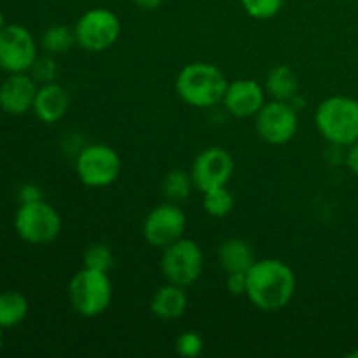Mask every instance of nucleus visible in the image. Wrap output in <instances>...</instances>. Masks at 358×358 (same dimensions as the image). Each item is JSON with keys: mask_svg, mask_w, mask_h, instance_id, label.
I'll use <instances>...</instances> for the list:
<instances>
[{"mask_svg": "<svg viewBox=\"0 0 358 358\" xmlns=\"http://www.w3.org/2000/svg\"><path fill=\"white\" fill-rule=\"evenodd\" d=\"M296 275L280 259L255 261L247 271V294L255 308L278 311L289 306L296 294Z\"/></svg>", "mask_w": 358, "mask_h": 358, "instance_id": "f257e3e1", "label": "nucleus"}, {"mask_svg": "<svg viewBox=\"0 0 358 358\" xmlns=\"http://www.w3.org/2000/svg\"><path fill=\"white\" fill-rule=\"evenodd\" d=\"M227 80L222 70L212 63L194 62L185 65L175 80V91L187 105L196 108H208L222 103L227 90Z\"/></svg>", "mask_w": 358, "mask_h": 358, "instance_id": "f03ea898", "label": "nucleus"}, {"mask_svg": "<svg viewBox=\"0 0 358 358\" xmlns=\"http://www.w3.org/2000/svg\"><path fill=\"white\" fill-rule=\"evenodd\" d=\"M318 133L336 147H348L358 140V100L350 96H331L315 110Z\"/></svg>", "mask_w": 358, "mask_h": 358, "instance_id": "7ed1b4c3", "label": "nucleus"}, {"mask_svg": "<svg viewBox=\"0 0 358 358\" xmlns=\"http://www.w3.org/2000/svg\"><path fill=\"white\" fill-rule=\"evenodd\" d=\"M69 299L73 311L80 317H100L112 303V282L108 273L83 268L70 280Z\"/></svg>", "mask_w": 358, "mask_h": 358, "instance_id": "20e7f679", "label": "nucleus"}, {"mask_svg": "<svg viewBox=\"0 0 358 358\" xmlns=\"http://www.w3.org/2000/svg\"><path fill=\"white\" fill-rule=\"evenodd\" d=\"M17 236L31 245H48L62 233V217L44 199L21 203L14 217Z\"/></svg>", "mask_w": 358, "mask_h": 358, "instance_id": "39448f33", "label": "nucleus"}, {"mask_svg": "<svg viewBox=\"0 0 358 358\" xmlns=\"http://www.w3.org/2000/svg\"><path fill=\"white\" fill-rule=\"evenodd\" d=\"M205 266V257L196 241L180 238L163 248L161 255V271L168 280L178 287H191L199 280Z\"/></svg>", "mask_w": 358, "mask_h": 358, "instance_id": "423d86ee", "label": "nucleus"}, {"mask_svg": "<svg viewBox=\"0 0 358 358\" xmlns=\"http://www.w3.org/2000/svg\"><path fill=\"white\" fill-rule=\"evenodd\" d=\"M73 31L77 45L84 51L103 52L117 42L121 35V20L110 9L94 7L77 20Z\"/></svg>", "mask_w": 358, "mask_h": 358, "instance_id": "0eeeda50", "label": "nucleus"}, {"mask_svg": "<svg viewBox=\"0 0 358 358\" xmlns=\"http://www.w3.org/2000/svg\"><path fill=\"white\" fill-rule=\"evenodd\" d=\"M121 157L105 143L86 145L76 159V173L87 187H107L121 175Z\"/></svg>", "mask_w": 358, "mask_h": 358, "instance_id": "6e6552de", "label": "nucleus"}, {"mask_svg": "<svg viewBox=\"0 0 358 358\" xmlns=\"http://www.w3.org/2000/svg\"><path fill=\"white\" fill-rule=\"evenodd\" d=\"M299 119L294 103L283 100H271L262 105L255 114V131L259 138L271 145H283L296 136Z\"/></svg>", "mask_w": 358, "mask_h": 358, "instance_id": "1a4fd4ad", "label": "nucleus"}, {"mask_svg": "<svg viewBox=\"0 0 358 358\" xmlns=\"http://www.w3.org/2000/svg\"><path fill=\"white\" fill-rule=\"evenodd\" d=\"M187 219L177 203H163L149 212L143 220V238L150 247L166 248L173 241L184 238Z\"/></svg>", "mask_w": 358, "mask_h": 358, "instance_id": "9d476101", "label": "nucleus"}, {"mask_svg": "<svg viewBox=\"0 0 358 358\" xmlns=\"http://www.w3.org/2000/svg\"><path fill=\"white\" fill-rule=\"evenodd\" d=\"M37 59V44L21 24H6L0 31V69L9 73L28 72Z\"/></svg>", "mask_w": 358, "mask_h": 358, "instance_id": "9b49d317", "label": "nucleus"}, {"mask_svg": "<svg viewBox=\"0 0 358 358\" xmlns=\"http://www.w3.org/2000/svg\"><path fill=\"white\" fill-rule=\"evenodd\" d=\"M234 173V159L222 147H208L198 154L191 168L192 180L198 191L206 192L226 187Z\"/></svg>", "mask_w": 358, "mask_h": 358, "instance_id": "f8f14e48", "label": "nucleus"}, {"mask_svg": "<svg viewBox=\"0 0 358 358\" xmlns=\"http://www.w3.org/2000/svg\"><path fill=\"white\" fill-rule=\"evenodd\" d=\"M224 107L231 115L240 119L252 117L257 114L266 103L264 87L257 80L240 79L227 84L226 94L222 100Z\"/></svg>", "mask_w": 358, "mask_h": 358, "instance_id": "ddd939ff", "label": "nucleus"}, {"mask_svg": "<svg viewBox=\"0 0 358 358\" xmlns=\"http://www.w3.org/2000/svg\"><path fill=\"white\" fill-rule=\"evenodd\" d=\"M37 83L27 72L10 73L0 86V108L7 114L23 115L34 108Z\"/></svg>", "mask_w": 358, "mask_h": 358, "instance_id": "4468645a", "label": "nucleus"}, {"mask_svg": "<svg viewBox=\"0 0 358 358\" xmlns=\"http://www.w3.org/2000/svg\"><path fill=\"white\" fill-rule=\"evenodd\" d=\"M69 93L65 87L59 86L56 83L42 84L37 90V96H35L34 108L37 119H41L45 124H55V122L62 121L65 114L69 112Z\"/></svg>", "mask_w": 358, "mask_h": 358, "instance_id": "2eb2a0df", "label": "nucleus"}, {"mask_svg": "<svg viewBox=\"0 0 358 358\" xmlns=\"http://www.w3.org/2000/svg\"><path fill=\"white\" fill-rule=\"evenodd\" d=\"M185 310H187V294H185L184 287L168 283V285L159 287V289L152 294V299H150V311H152L154 317H157L159 320H178V318L185 313Z\"/></svg>", "mask_w": 358, "mask_h": 358, "instance_id": "dca6fc26", "label": "nucleus"}, {"mask_svg": "<svg viewBox=\"0 0 358 358\" xmlns=\"http://www.w3.org/2000/svg\"><path fill=\"white\" fill-rule=\"evenodd\" d=\"M217 259H219V266L227 275L248 271L250 266L257 261L250 245L240 238H231L224 241L217 252Z\"/></svg>", "mask_w": 358, "mask_h": 358, "instance_id": "f3484780", "label": "nucleus"}, {"mask_svg": "<svg viewBox=\"0 0 358 358\" xmlns=\"http://www.w3.org/2000/svg\"><path fill=\"white\" fill-rule=\"evenodd\" d=\"M299 90L297 73L289 65H276L269 70L266 77V91L273 96V100L292 101Z\"/></svg>", "mask_w": 358, "mask_h": 358, "instance_id": "a211bd4d", "label": "nucleus"}, {"mask_svg": "<svg viewBox=\"0 0 358 358\" xmlns=\"http://www.w3.org/2000/svg\"><path fill=\"white\" fill-rule=\"evenodd\" d=\"M28 301L23 294L7 290L0 294V327L10 329L27 318Z\"/></svg>", "mask_w": 358, "mask_h": 358, "instance_id": "6ab92c4d", "label": "nucleus"}, {"mask_svg": "<svg viewBox=\"0 0 358 358\" xmlns=\"http://www.w3.org/2000/svg\"><path fill=\"white\" fill-rule=\"evenodd\" d=\"M41 44L48 55H65L73 45H77L76 31H73V28L66 27V24H52L42 34Z\"/></svg>", "mask_w": 358, "mask_h": 358, "instance_id": "aec40b11", "label": "nucleus"}, {"mask_svg": "<svg viewBox=\"0 0 358 358\" xmlns=\"http://www.w3.org/2000/svg\"><path fill=\"white\" fill-rule=\"evenodd\" d=\"M194 180L192 175L184 170H173L164 177L163 182V192L171 203H182L191 196L192 189H194Z\"/></svg>", "mask_w": 358, "mask_h": 358, "instance_id": "412c9836", "label": "nucleus"}, {"mask_svg": "<svg viewBox=\"0 0 358 358\" xmlns=\"http://www.w3.org/2000/svg\"><path fill=\"white\" fill-rule=\"evenodd\" d=\"M203 208L208 215L224 219L229 215L234 208V196L226 187H217L212 191L203 192Z\"/></svg>", "mask_w": 358, "mask_h": 358, "instance_id": "4be33fe9", "label": "nucleus"}, {"mask_svg": "<svg viewBox=\"0 0 358 358\" xmlns=\"http://www.w3.org/2000/svg\"><path fill=\"white\" fill-rule=\"evenodd\" d=\"M83 261L84 268L108 273L114 266V254L107 243H93L86 248Z\"/></svg>", "mask_w": 358, "mask_h": 358, "instance_id": "5701e85b", "label": "nucleus"}, {"mask_svg": "<svg viewBox=\"0 0 358 358\" xmlns=\"http://www.w3.org/2000/svg\"><path fill=\"white\" fill-rule=\"evenodd\" d=\"M241 6L254 20H271L282 10L283 0H241Z\"/></svg>", "mask_w": 358, "mask_h": 358, "instance_id": "b1692460", "label": "nucleus"}, {"mask_svg": "<svg viewBox=\"0 0 358 358\" xmlns=\"http://www.w3.org/2000/svg\"><path fill=\"white\" fill-rule=\"evenodd\" d=\"M205 350L203 338L194 331H187L180 334L175 341V352L185 358H198Z\"/></svg>", "mask_w": 358, "mask_h": 358, "instance_id": "393cba45", "label": "nucleus"}, {"mask_svg": "<svg viewBox=\"0 0 358 358\" xmlns=\"http://www.w3.org/2000/svg\"><path fill=\"white\" fill-rule=\"evenodd\" d=\"M30 76L34 77L35 83H41V84H49V83H55L56 79V73H58V69H56V62L51 58V56H42L34 62L31 69L28 70Z\"/></svg>", "mask_w": 358, "mask_h": 358, "instance_id": "a878e982", "label": "nucleus"}, {"mask_svg": "<svg viewBox=\"0 0 358 358\" xmlns=\"http://www.w3.org/2000/svg\"><path fill=\"white\" fill-rule=\"evenodd\" d=\"M227 290L233 296H245L247 294V271L245 273H229L226 282Z\"/></svg>", "mask_w": 358, "mask_h": 358, "instance_id": "bb28decb", "label": "nucleus"}, {"mask_svg": "<svg viewBox=\"0 0 358 358\" xmlns=\"http://www.w3.org/2000/svg\"><path fill=\"white\" fill-rule=\"evenodd\" d=\"M38 199H42V192L37 185L28 184V185H23V187H21V191H20V201L21 203H31V201H38Z\"/></svg>", "mask_w": 358, "mask_h": 358, "instance_id": "cd10ccee", "label": "nucleus"}, {"mask_svg": "<svg viewBox=\"0 0 358 358\" xmlns=\"http://www.w3.org/2000/svg\"><path fill=\"white\" fill-rule=\"evenodd\" d=\"M345 163H346V166L350 168V171L358 177V140L357 142H353L352 145H348Z\"/></svg>", "mask_w": 358, "mask_h": 358, "instance_id": "c85d7f7f", "label": "nucleus"}, {"mask_svg": "<svg viewBox=\"0 0 358 358\" xmlns=\"http://www.w3.org/2000/svg\"><path fill=\"white\" fill-rule=\"evenodd\" d=\"M164 0H133V3H135L136 7H140V9L143 10H156L159 9L161 6H163Z\"/></svg>", "mask_w": 358, "mask_h": 358, "instance_id": "c756f323", "label": "nucleus"}, {"mask_svg": "<svg viewBox=\"0 0 358 358\" xmlns=\"http://www.w3.org/2000/svg\"><path fill=\"white\" fill-rule=\"evenodd\" d=\"M3 27H6V21H3V14H2V10H0V31L3 30Z\"/></svg>", "mask_w": 358, "mask_h": 358, "instance_id": "7c9ffc66", "label": "nucleus"}, {"mask_svg": "<svg viewBox=\"0 0 358 358\" xmlns=\"http://www.w3.org/2000/svg\"><path fill=\"white\" fill-rule=\"evenodd\" d=\"M2 345H3V334H2V327H0V350H2Z\"/></svg>", "mask_w": 358, "mask_h": 358, "instance_id": "2f4dec72", "label": "nucleus"}]
</instances>
